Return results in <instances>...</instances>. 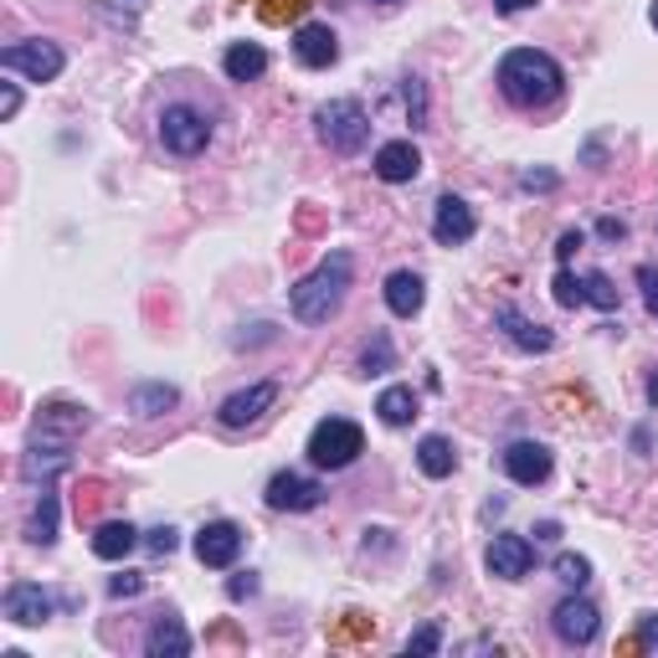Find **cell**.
Returning <instances> with one entry per match:
<instances>
[{
    "instance_id": "cell-36",
    "label": "cell",
    "mask_w": 658,
    "mask_h": 658,
    "mask_svg": "<svg viewBox=\"0 0 658 658\" xmlns=\"http://www.w3.org/2000/svg\"><path fill=\"white\" fill-rule=\"evenodd\" d=\"M145 546H149L155 556H170L175 546H180V536H175L170 524H160V530H149V540H145Z\"/></svg>"
},
{
    "instance_id": "cell-26",
    "label": "cell",
    "mask_w": 658,
    "mask_h": 658,
    "mask_svg": "<svg viewBox=\"0 0 658 658\" xmlns=\"http://www.w3.org/2000/svg\"><path fill=\"white\" fill-rule=\"evenodd\" d=\"M355 371H361V376H386V371H396V345H391L386 330H371V340H365L361 355H355Z\"/></svg>"
},
{
    "instance_id": "cell-47",
    "label": "cell",
    "mask_w": 658,
    "mask_h": 658,
    "mask_svg": "<svg viewBox=\"0 0 658 658\" xmlns=\"http://www.w3.org/2000/svg\"><path fill=\"white\" fill-rule=\"evenodd\" d=\"M376 6H402V0H376Z\"/></svg>"
},
{
    "instance_id": "cell-8",
    "label": "cell",
    "mask_w": 658,
    "mask_h": 658,
    "mask_svg": "<svg viewBox=\"0 0 658 658\" xmlns=\"http://www.w3.org/2000/svg\"><path fill=\"white\" fill-rule=\"evenodd\" d=\"M263 499H268V510L304 514V510H320L324 504V484H314V479H304V473H294V469H283V473H273L268 479Z\"/></svg>"
},
{
    "instance_id": "cell-41",
    "label": "cell",
    "mask_w": 658,
    "mask_h": 658,
    "mask_svg": "<svg viewBox=\"0 0 658 658\" xmlns=\"http://www.w3.org/2000/svg\"><path fill=\"white\" fill-rule=\"evenodd\" d=\"M638 644L658 648V612H644V622H638Z\"/></svg>"
},
{
    "instance_id": "cell-7",
    "label": "cell",
    "mask_w": 658,
    "mask_h": 658,
    "mask_svg": "<svg viewBox=\"0 0 658 658\" xmlns=\"http://www.w3.org/2000/svg\"><path fill=\"white\" fill-rule=\"evenodd\" d=\"M551 628H556V638H561L566 648H587V644H597V632H602V612L587 602V597H561L556 602V612H551Z\"/></svg>"
},
{
    "instance_id": "cell-43",
    "label": "cell",
    "mask_w": 658,
    "mask_h": 658,
    "mask_svg": "<svg viewBox=\"0 0 658 658\" xmlns=\"http://www.w3.org/2000/svg\"><path fill=\"white\" fill-rule=\"evenodd\" d=\"M494 6H499V11H504V16H514V11H530L536 0H494Z\"/></svg>"
},
{
    "instance_id": "cell-30",
    "label": "cell",
    "mask_w": 658,
    "mask_h": 658,
    "mask_svg": "<svg viewBox=\"0 0 658 658\" xmlns=\"http://www.w3.org/2000/svg\"><path fill=\"white\" fill-rule=\"evenodd\" d=\"M581 288H587V304H597V310H618V288H612V278H607V273L591 268L587 278H581Z\"/></svg>"
},
{
    "instance_id": "cell-15",
    "label": "cell",
    "mask_w": 658,
    "mask_h": 658,
    "mask_svg": "<svg viewBox=\"0 0 658 658\" xmlns=\"http://www.w3.org/2000/svg\"><path fill=\"white\" fill-rule=\"evenodd\" d=\"M6 618L16 622V628H41V622L52 618V597L37 587V581H16V587H6Z\"/></svg>"
},
{
    "instance_id": "cell-19",
    "label": "cell",
    "mask_w": 658,
    "mask_h": 658,
    "mask_svg": "<svg viewBox=\"0 0 658 658\" xmlns=\"http://www.w3.org/2000/svg\"><path fill=\"white\" fill-rule=\"evenodd\" d=\"M422 304H428V283H422V273L412 268H396L386 278V310L396 314V320H412V314H422Z\"/></svg>"
},
{
    "instance_id": "cell-18",
    "label": "cell",
    "mask_w": 658,
    "mask_h": 658,
    "mask_svg": "<svg viewBox=\"0 0 658 658\" xmlns=\"http://www.w3.org/2000/svg\"><path fill=\"white\" fill-rule=\"evenodd\" d=\"M88 406H72V402H47L37 406V438H52V443H72L78 432H88Z\"/></svg>"
},
{
    "instance_id": "cell-28",
    "label": "cell",
    "mask_w": 658,
    "mask_h": 658,
    "mask_svg": "<svg viewBox=\"0 0 658 658\" xmlns=\"http://www.w3.org/2000/svg\"><path fill=\"white\" fill-rule=\"evenodd\" d=\"M416 406H422V402H416L412 386H386L376 396V416L386 422V428H406V422L416 416Z\"/></svg>"
},
{
    "instance_id": "cell-2",
    "label": "cell",
    "mask_w": 658,
    "mask_h": 658,
    "mask_svg": "<svg viewBox=\"0 0 658 658\" xmlns=\"http://www.w3.org/2000/svg\"><path fill=\"white\" fill-rule=\"evenodd\" d=\"M350 283H355V257L350 253H330L310 278H298L288 288V310H294L298 324H330L345 304Z\"/></svg>"
},
{
    "instance_id": "cell-29",
    "label": "cell",
    "mask_w": 658,
    "mask_h": 658,
    "mask_svg": "<svg viewBox=\"0 0 658 658\" xmlns=\"http://www.w3.org/2000/svg\"><path fill=\"white\" fill-rule=\"evenodd\" d=\"M556 581H566L571 591H581L591 581V561L587 556H577V551H561L556 556Z\"/></svg>"
},
{
    "instance_id": "cell-3",
    "label": "cell",
    "mask_w": 658,
    "mask_h": 658,
    "mask_svg": "<svg viewBox=\"0 0 658 658\" xmlns=\"http://www.w3.org/2000/svg\"><path fill=\"white\" fill-rule=\"evenodd\" d=\"M314 124H320V139L335 149V155H361V149L371 145V114H365L355 98H330V104H320Z\"/></svg>"
},
{
    "instance_id": "cell-42",
    "label": "cell",
    "mask_w": 658,
    "mask_h": 658,
    "mask_svg": "<svg viewBox=\"0 0 658 658\" xmlns=\"http://www.w3.org/2000/svg\"><path fill=\"white\" fill-rule=\"evenodd\" d=\"M581 243H587L581 232H561V243H556V257H561V263H571V253H577Z\"/></svg>"
},
{
    "instance_id": "cell-1",
    "label": "cell",
    "mask_w": 658,
    "mask_h": 658,
    "mask_svg": "<svg viewBox=\"0 0 658 658\" xmlns=\"http://www.w3.org/2000/svg\"><path fill=\"white\" fill-rule=\"evenodd\" d=\"M499 94L510 98L514 108H551L566 94V72L551 52L536 47H514L499 62Z\"/></svg>"
},
{
    "instance_id": "cell-11",
    "label": "cell",
    "mask_w": 658,
    "mask_h": 658,
    "mask_svg": "<svg viewBox=\"0 0 658 658\" xmlns=\"http://www.w3.org/2000/svg\"><path fill=\"white\" fill-rule=\"evenodd\" d=\"M484 566H489V577H499V581L530 577V566H536V540L494 536V540H489V551H484Z\"/></svg>"
},
{
    "instance_id": "cell-27",
    "label": "cell",
    "mask_w": 658,
    "mask_h": 658,
    "mask_svg": "<svg viewBox=\"0 0 658 658\" xmlns=\"http://www.w3.org/2000/svg\"><path fill=\"white\" fill-rule=\"evenodd\" d=\"M57 520H62V504H57V494L52 489H41V504L31 510V520H27V540L31 546H57Z\"/></svg>"
},
{
    "instance_id": "cell-9",
    "label": "cell",
    "mask_w": 658,
    "mask_h": 658,
    "mask_svg": "<svg viewBox=\"0 0 658 658\" xmlns=\"http://www.w3.org/2000/svg\"><path fill=\"white\" fill-rule=\"evenodd\" d=\"M237 556H243V524H237V520H212V524L196 530V561H202V566L227 571Z\"/></svg>"
},
{
    "instance_id": "cell-4",
    "label": "cell",
    "mask_w": 658,
    "mask_h": 658,
    "mask_svg": "<svg viewBox=\"0 0 658 658\" xmlns=\"http://www.w3.org/2000/svg\"><path fill=\"white\" fill-rule=\"evenodd\" d=\"M310 463L314 469H330V473H340V469H350L355 458L365 453V432L350 422V416H324L320 428L310 432Z\"/></svg>"
},
{
    "instance_id": "cell-32",
    "label": "cell",
    "mask_w": 658,
    "mask_h": 658,
    "mask_svg": "<svg viewBox=\"0 0 658 658\" xmlns=\"http://www.w3.org/2000/svg\"><path fill=\"white\" fill-rule=\"evenodd\" d=\"M406 114H412V129H428V88H422V78H406Z\"/></svg>"
},
{
    "instance_id": "cell-31",
    "label": "cell",
    "mask_w": 658,
    "mask_h": 658,
    "mask_svg": "<svg viewBox=\"0 0 658 658\" xmlns=\"http://www.w3.org/2000/svg\"><path fill=\"white\" fill-rule=\"evenodd\" d=\"M556 304L561 310H577V304H587V288H581V278L561 263V273H556Z\"/></svg>"
},
{
    "instance_id": "cell-6",
    "label": "cell",
    "mask_w": 658,
    "mask_h": 658,
    "mask_svg": "<svg viewBox=\"0 0 658 658\" xmlns=\"http://www.w3.org/2000/svg\"><path fill=\"white\" fill-rule=\"evenodd\" d=\"M160 145L170 149L175 160H196V155L212 145V124H206L202 108L170 104V108L160 114Z\"/></svg>"
},
{
    "instance_id": "cell-12",
    "label": "cell",
    "mask_w": 658,
    "mask_h": 658,
    "mask_svg": "<svg viewBox=\"0 0 658 658\" xmlns=\"http://www.w3.org/2000/svg\"><path fill=\"white\" fill-rule=\"evenodd\" d=\"M499 463H504V473H510L520 489H536V484H546V479H551L556 458H551V448H546V443H530V438H520V443L504 448V458H499Z\"/></svg>"
},
{
    "instance_id": "cell-45",
    "label": "cell",
    "mask_w": 658,
    "mask_h": 658,
    "mask_svg": "<svg viewBox=\"0 0 658 658\" xmlns=\"http://www.w3.org/2000/svg\"><path fill=\"white\" fill-rule=\"evenodd\" d=\"M648 406H654V412H658V376L648 381Z\"/></svg>"
},
{
    "instance_id": "cell-17",
    "label": "cell",
    "mask_w": 658,
    "mask_h": 658,
    "mask_svg": "<svg viewBox=\"0 0 658 658\" xmlns=\"http://www.w3.org/2000/svg\"><path fill=\"white\" fill-rule=\"evenodd\" d=\"M294 57L304 62V68H335L340 62V37L330 27H320V21H304V27L294 31Z\"/></svg>"
},
{
    "instance_id": "cell-37",
    "label": "cell",
    "mask_w": 658,
    "mask_h": 658,
    "mask_svg": "<svg viewBox=\"0 0 658 658\" xmlns=\"http://www.w3.org/2000/svg\"><path fill=\"white\" fill-rule=\"evenodd\" d=\"M638 283H644V304H648V314H654L658 320V268H638Z\"/></svg>"
},
{
    "instance_id": "cell-34",
    "label": "cell",
    "mask_w": 658,
    "mask_h": 658,
    "mask_svg": "<svg viewBox=\"0 0 658 658\" xmlns=\"http://www.w3.org/2000/svg\"><path fill=\"white\" fill-rule=\"evenodd\" d=\"M139 591H145V577H139V571H119V577L108 581V597H139Z\"/></svg>"
},
{
    "instance_id": "cell-22",
    "label": "cell",
    "mask_w": 658,
    "mask_h": 658,
    "mask_svg": "<svg viewBox=\"0 0 658 658\" xmlns=\"http://www.w3.org/2000/svg\"><path fill=\"white\" fill-rule=\"evenodd\" d=\"M88 546H94L98 561H124V556L139 546V530L129 520H104L94 530V540H88Z\"/></svg>"
},
{
    "instance_id": "cell-10",
    "label": "cell",
    "mask_w": 658,
    "mask_h": 658,
    "mask_svg": "<svg viewBox=\"0 0 658 658\" xmlns=\"http://www.w3.org/2000/svg\"><path fill=\"white\" fill-rule=\"evenodd\" d=\"M273 402H278V386H273V381H257V386H247V391H232L227 402L216 406V422L232 428V432L253 428L263 412H273Z\"/></svg>"
},
{
    "instance_id": "cell-21",
    "label": "cell",
    "mask_w": 658,
    "mask_h": 658,
    "mask_svg": "<svg viewBox=\"0 0 658 658\" xmlns=\"http://www.w3.org/2000/svg\"><path fill=\"white\" fill-rule=\"evenodd\" d=\"M145 654L149 658H186L190 654V632L180 628V618H175V612H160V618L149 622Z\"/></svg>"
},
{
    "instance_id": "cell-16",
    "label": "cell",
    "mask_w": 658,
    "mask_h": 658,
    "mask_svg": "<svg viewBox=\"0 0 658 658\" xmlns=\"http://www.w3.org/2000/svg\"><path fill=\"white\" fill-rule=\"evenodd\" d=\"M371 170H376L386 186H406V180H416V175H422V155H416L412 139H386V145L376 149Z\"/></svg>"
},
{
    "instance_id": "cell-20",
    "label": "cell",
    "mask_w": 658,
    "mask_h": 658,
    "mask_svg": "<svg viewBox=\"0 0 658 658\" xmlns=\"http://www.w3.org/2000/svg\"><path fill=\"white\" fill-rule=\"evenodd\" d=\"M68 463H72L68 443H52V438H37V448H31V453L21 458V473H27L31 484H41V489H47V484L57 479V473L68 469Z\"/></svg>"
},
{
    "instance_id": "cell-14",
    "label": "cell",
    "mask_w": 658,
    "mask_h": 658,
    "mask_svg": "<svg viewBox=\"0 0 658 658\" xmlns=\"http://www.w3.org/2000/svg\"><path fill=\"white\" fill-rule=\"evenodd\" d=\"M473 232H479V216H473V206L463 202V196H443L438 202V212H432V237L443 247H458L469 243Z\"/></svg>"
},
{
    "instance_id": "cell-5",
    "label": "cell",
    "mask_w": 658,
    "mask_h": 658,
    "mask_svg": "<svg viewBox=\"0 0 658 658\" xmlns=\"http://www.w3.org/2000/svg\"><path fill=\"white\" fill-rule=\"evenodd\" d=\"M0 68L6 72H21L27 82H57L62 68H68V52L47 37H31V41H11L6 52H0Z\"/></svg>"
},
{
    "instance_id": "cell-44",
    "label": "cell",
    "mask_w": 658,
    "mask_h": 658,
    "mask_svg": "<svg viewBox=\"0 0 658 658\" xmlns=\"http://www.w3.org/2000/svg\"><path fill=\"white\" fill-rule=\"evenodd\" d=\"M556 536H561V524H556V520H546V524L536 530V540H556Z\"/></svg>"
},
{
    "instance_id": "cell-40",
    "label": "cell",
    "mask_w": 658,
    "mask_h": 658,
    "mask_svg": "<svg viewBox=\"0 0 658 658\" xmlns=\"http://www.w3.org/2000/svg\"><path fill=\"white\" fill-rule=\"evenodd\" d=\"M597 237H607V243H622V237H628V222H622V216H602V222H597Z\"/></svg>"
},
{
    "instance_id": "cell-39",
    "label": "cell",
    "mask_w": 658,
    "mask_h": 658,
    "mask_svg": "<svg viewBox=\"0 0 658 658\" xmlns=\"http://www.w3.org/2000/svg\"><path fill=\"white\" fill-rule=\"evenodd\" d=\"M16 114H21V88L0 82V119H16Z\"/></svg>"
},
{
    "instance_id": "cell-13",
    "label": "cell",
    "mask_w": 658,
    "mask_h": 658,
    "mask_svg": "<svg viewBox=\"0 0 658 658\" xmlns=\"http://www.w3.org/2000/svg\"><path fill=\"white\" fill-rule=\"evenodd\" d=\"M494 330L510 340L514 350H524V355H546V350L556 345L551 330H546V324H536L530 314H520L514 304H499V310H494Z\"/></svg>"
},
{
    "instance_id": "cell-38",
    "label": "cell",
    "mask_w": 658,
    "mask_h": 658,
    "mask_svg": "<svg viewBox=\"0 0 658 658\" xmlns=\"http://www.w3.org/2000/svg\"><path fill=\"white\" fill-rule=\"evenodd\" d=\"M520 186L524 190H556V186H561V175H556V170H524Z\"/></svg>"
},
{
    "instance_id": "cell-25",
    "label": "cell",
    "mask_w": 658,
    "mask_h": 658,
    "mask_svg": "<svg viewBox=\"0 0 658 658\" xmlns=\"http://www.w3.org/2000/svg\"><path fill=\"white\" fill-rule=\"evenodd\" d=\"M175 402H180V391H175L170 381H139V386L129 391V412H139V416H165Z\"/></svg>"
},
{
    "instance_id": "cell-24",
    "label": "cell",
    "mask_w": 658,
    "mask_h": 658,
    "mask_svg": "<svg viewBox=\"0 0 658 658\" xmlns=\"http://www.w3.org/2000/svg\"><path fill=\"white\" fill-rule=\"evenodd\" d=\"M416 469L428 473V479H448V473L458 469V453L443 432H428V438L416 443Z\"/></svg>"
},
{
    "instance_id": "cell-33",
    "label": "cell",
    "mask_w": 658,
    "mask_h": 658,
    "mask_svg": "<svg viewBox=\"0 0 658 658\" xmlns=\"http://www.w3.org/2000/svg\"><path fill=\"white\" fill-rule=\"evenodd\" d=\"M443 648V628L438 622H422V628L406 638V654H438Z\"/></svg>"
},
{
    "instance_id": "cell-35",
    "label": "cell",
    "mask_w": 658,
    "mask_h": 658,
    "mask_svg": "<svg viewBox=\"0 0 658 658\" xmlns=\"http://www.w3.org/2000/svg\"><path fill=\"white\" fill-rule=\"evenodd\" d=\"M257 587H263L257 571H237V577L227 581V597H232V602H247V597H257Z\"/></svg>"
},
{
    "instance_id": "cell-46",
    "label": "cell",
    "mask_w": 658,
    "mask_h": 658,
    "mask_svg": "<svg viewBox=\"0 0 658 658\" xmlns=\"http://www.w3.org/2000/svg\"><path fill=\"white\" fill-rule=\"evenodd\" d=\"M648 21H654V27H658V0H654V11H648Z\"/></svg>"
},
{
    "instance_id": "cell-23",
    "label": "cell",
    "mask_w": 658,
    "mask_h": 658,
    "mask_svg": "<svg viewBox=\"0 0 658 658\" xmlns=\"http://www.w3.org/2000/svg\"><path fill=\"white\" fill-rule=\"evenodd\" d=\"M222 72H227L232 82H257L268 72V52H263L257 41H232L227 57H222Z\"/></svg>"
}]
</instances>
